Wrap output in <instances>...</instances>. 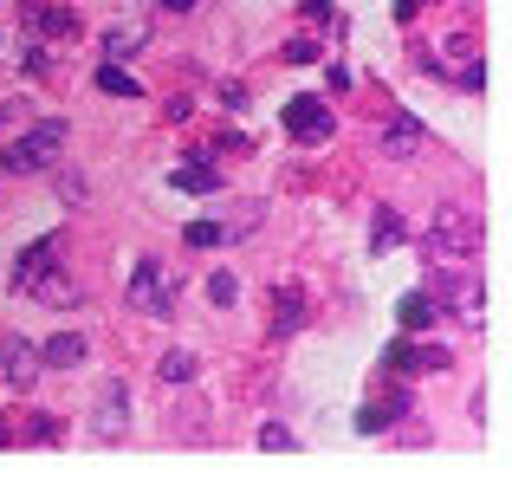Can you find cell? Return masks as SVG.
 <instances>
[{
    "label": "cell",
    "mask_w": 512,
    "mask_h": 480,
    "mask_svg": "<svg viewBox=\"0 0 512 480\" xmlns=\"http://www.w3.org/2000/svg\"><path fill=\"white\" fill-rule=\"evenodd\" d=\"M260 448H266V455H286V448H292V429H279V422H266V429H260Z\"/></svg>",
    "instance_id": "obj_21"
},
{
    "label": "cell",
    "mask_w": 512,
    "mask_h": 480,
    "mask_svg": "<svg viewBox=\"0 0 512 480\" xmlns=\"http://www.w3.org/2000/svg\"><path fill=\"white\" fill-rule=\"evenodd\" d=\"M163 7H169V13H188V7H195V0H163Z\"/></svg>",
    "instance_id": "obj_25"
},
{
    "label": "cell",
    "mask_w": 512,
    "mask_h": 480,
    "mask_svg": "<svg viewBox=\"0 0 512 480\" xmlns=\"http://www.w3.org/2000/svg\"><path fill=\"white\" fill-rule=\"evenodd\" d=\"M208 299H214V305H234V299H240L234 273H214V279H208Z\"/></svg>",
    "instance_id": "obj_22"
},
{
    "label": "cell",
    "mask_w": 512,
    "mask_h": 480,
    "mask_svg": "<svg viewBox=\"0 0 512 480\" xmlns=\"http://www.w3.org/2000/svg\"><path fill=\"white\" fill-rule=\"evenodd\" d=\"M305 325V299L292 286H279V299H273V338H286V331H299Z\"/></svg>",
    "instance_id": "obj_12"
},
{
    "label": "cell",
    "mask_w": 512,
    "mask_h": 480,
    "mask_svg": "<svg viewBox=\"0 0 512 480\" xmlns=\"http://www.w3.org/2000/svg\"><path fill=\"white\" fill-rule=\"evenodd\" d=\"M182 240H188V247H221V221H214V215L188 221V228H182Z\"/></svg>",
    "instance_id": "obj_19"
},
{
    "label": "cell",
    "mask_w": 512,
    "mask_h": 480,
    "mask_svg": "<svg viewBox=\"0 0 512 480\" xmlns=\"http://www.w3.org/2000/svg\"><path fill=\"white\" fill-rule=\"evenodd\" d=\"M396 318H402V331H422L428 318H435V299H422V292H409V299L396 305Z\"/></svg>",
    "instance_id": "obj_17"
},
{
    "label": "cell",
    "mask_w": 512,
    "mask_h": 480,
    "mask_svg": "<svg viewBox=\"0 0 512 480\" xmlns=\"http://www.w3.org/2000/svg\"><path fill=\"white\" fill-rule=\"evenodd\" d=\"M59 156H65V124H59V117H46V124H33L26 137H13L7 169H13V176H39V169H52Z\"/></svg>",
    "instance_id": "obj_1"
},
{
    "label": "cell",
    "mask_w": 512,
    "mask_h": 480,
    "mask_svg": "<svg viewBox=\"0 0 512 480\" xmlns=\"http://www.w3.org/2000/svg\"><path fill=\"white\" fill-rule=\"evenodd\" d=\"M91 429H98V435H104V442H117V435H124V429H130V396H124V390H117V383H111V390H104V396H98V416H91Z\"/></svg>",
    "instance_id": "obj_8"
},
{
    "label": "cell",
    "mask_w": 512,
    "mask_h": 480,
    "mask_svg": "<svg viewBox=\"0 0 512 480\" xmlns=\"http://www.w3.org/2000/svg\"><path fill=\"white\" fill-rule=\"evenodd\" d=\"M33 299H39V305H72L78 292H72V279H65L59 266H52V273H46V279H39V286H33Z\"/></svg>",
    "instance_id": "obj_16"
},
{
    "label": "cell",
    "mask_w": 512,
    "mask_h": 480,
    "mask_svg": "<svg viewBox=\"0 0 512 480\" xmlns=\"http://www.w3.org/2000/svg\"><path fill=\"white\" fill-rule=\"evenodd\" d=\"M175 189H182V195H214V189H221V176H214V163H208V156H195V163H175Z\"/></svg>",
    "instance_id": "obj_9"
},
{
    "label": "cell",
    "mask_w": 512,
    "mask_h": 480,
    "mask_svg": "<svg viewBox=\"0 0 512 480\" xmlns=\"http://www.w3.org/2000/svg\"><path fill=\"white\" fill-rule=\"evenodd\" d=\"M26 435H33V442H52V435H59V422H52V416H33V429H26Z\"/></svg>",
    "instance_id": "obj_24"
},
{
    "label": "cell",
    "mask_w": 512,
    "mask_h": 480,
    "mask_svg": "<svg viewBox=\"0 0 512 480\" xmlns=\"http://www.w3.org/2000/svg\"><path fill=\"white\" fill-rule=\"evenodd\" d=\"M130 305H137L143 318H169L175 312V286H169L163 260H137L130 266Z\"/></svg>",
    "instance_id": "obj_2"
},
{
    "label": "cell",
    "mask_w": 512,
    "mask_h": 480,
    "mask_svg": "<svg viewBox=\"0 0 512 480\" xmlns=\"http://www.w3.org/2000/svg\"><path fill=\"white\" fill-rule=\"evenodd\" d=\"M286 130L299 143H325L331 137V111L318 98H286Z\"/></svg>",
    "instance_id": "obj_4"
},
{
    "label": "cell",
    "mask_w": 512,
    "mask_h": 480,
    "mask_svg": "<svg viewBox=\"0 0 512 480\" xmlns=\"http://www.w3.org/2000/svg\"><path fill=\"white\" fill-rule=\"evenodd\" d=\"M402 234H409V228H402V215H396V208H383V215L370 221V253H396Z\"/></svg>",
    "instance_id": "obj_13"
},
{
    "label": "cell",
    "mask_w": 512,
    "mask_h": 480,
    "mask_svg": "<svg viewBox=\"0 0 512 480\" xmlns=\"http://www.w3.org/2000/svg\"><path fill=\"white\" fill-rule=\"evenodd\" d=\"M402 409H409V396L396 390V396H389V403H370V409H357V429H363V435H376V429H383V422H396Z\"/></svg>",
    "instance_id": "obj_14"
},
{
    "label": "cell",
    "mask_w": 512,
    "mask_h": 480,
    "mask_svg": "<svg viewBox=\"0 0 512 480\" xmlns=\"http://www.w3.org/2000/svg\"><path fill=\"white\" fill-rule=\"evenodd\" d=\"M143 46V26H111V33H104V52H111V59H124V52H137Z\"/></svg>",
    "instance_id": "obj_18"
},
{
    "label": "cell",
    "mask_w": 512,
    "mask_h": 480,
    "mask_svg": "<svg viewBox=\"0 0 512 480\" xmlns=\"http://www.w3.org/2000/svg\"><path fill=\"white\" fill-rule=\"evenodd\" d=\"M0 377L13 383V390H33V377H39V351L26 338H7L0 344Z\"/></svg>",
    "instance_id": "obj_6"
},
{
    "label": "cell",
    "mask_w": 512,
    "mask_h": 480,
    "mask_svg": "<svg viewBox=\"0 0 512 480\" xmlns=\"http://www.w3.org/2000/svg\"><path fill=\"white\" fill-rule=\"evenodd\" d=\"M435 247H448V253H461V260H474V253H480V221L461 215V208H441V215H435Z\"/></svg>",
    "instance_id": "obj_3"
},
{
    "label": "cell",
    "mask_w": 512,
    "mask_h": 480,
    "mask_svg": "<svg viewBox=\"0 0 512 480\" xmlns=\"http://www.w3.org/2000/svg\"><path fill=\"white\" fill-rule=\"evenodd\" d=\"M39 364H52V370H78V364H85V338H78V331H59V338H46Z\"/></svg>",
    "instance_id": "obj_10"
},
{
    "label": "cell",
    "mask_w": 512,
    "mask_h": 480,
    "mask_svg": "<svg viewBox=\"0 0 512 480\" xmlns=\"http://www.w3.org/2000/svg\"><path fill=\"white\" fill-rule=\"evenodd\" d=\"M389 364H396L402 377H422V370H441V364H448V351H441V344H415V338H402V344H389Z\"/></svg>",
    "instance_id": "obj_7"
},
{
    "label": "cell",
    "mask_w": 512,
    "mask_h": 480,
    "mask_svg": "<svg viewBox=\"0 0 512 480\" xmlns=\"http://www.w3.org/2000/svg\"><path fill=\"white\" fill-rule=\"evenodd\" d=\"M52 266H59V240H33V247L13 260V292H33Z\"/></svg>",
    "instance_id": "obj_5"
},
{
    "label": "cell",
    "mask_w": 512,
    "mask_h": 480,
    "mask_svg": "<svg viewBox=\"0 0 512 480\" xmlns=\"http://www.w3.org/2000/svg\"><path fill=\"white\" fill-rule=\"evenodd\" d=\"M188 377H195V357H188V351H169L163 357V383H188Z\"/></svg>",
    "instance_id": "obj_20"
},
{
    "label": "cell",
    "mask_w": 512,
    "mask_h": 480,
    "mask_svg": "<svg viewBox=\"0 0 512 480\" xmlns=\"http://www.w3.org/2000/svg\"><path fill=\"white\" fill-rule=\"evenodd\" d=\"M98 91H111V98H137L143 85H137V78H130L117 59H104V65H98Z\"/></svg>",
    "instance_id": "obj_15"
},
{
    "label": "cell",
    "mask_w": 512,
    "mask_h": 480,
    "mask_svg": "<svg viewBox=\"0 0 512 480\" xmlns=\"http://www.w3.org/2000/svg\"><path fill=\"white\" fill-rule=\"evenodd\" d=\"M383 150L389 156H415L422 150V124H415V117H389L383 124Z\"/></svg>",
    "instance_id": "obj_11"
},
{
    "label": "cell",
    "mask_w": 512,
    "mask_h": 480,
    "mask_svg": "<svg viewBox=\"0 0 512 480\" xmlns=\"http://www.w3.org/2000/svg\"><path fill=\"white\" fill-rule=\"evenodd\" d=\"M305 20H312V26H331V20H338V7H331V0H305Z\"/></svg>",
    "instance_id": "obj_23"
}]
</instances>
